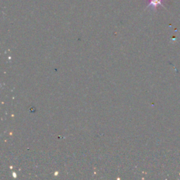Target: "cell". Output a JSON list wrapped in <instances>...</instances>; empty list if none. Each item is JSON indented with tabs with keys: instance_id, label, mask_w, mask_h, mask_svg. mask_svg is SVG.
I'll use <instances>...</instances> for the list:
<instances>
[{
	"instance_id": "cell-1",
	"label": "cell",
	"mask_w": 180,
	"mask_h": 180,
	"mask_svg": "<svg viewBox=\"0 0 180 180\" xmlns=\"http://www.w3.org/2000/svg\"><path fill=\"white\" fill-rule=\"evenodd\" d=\"M164 0H148L147 8L151 7L153 9H157L159 6H162V2Z\"/></svg>"
}]
</instances>
